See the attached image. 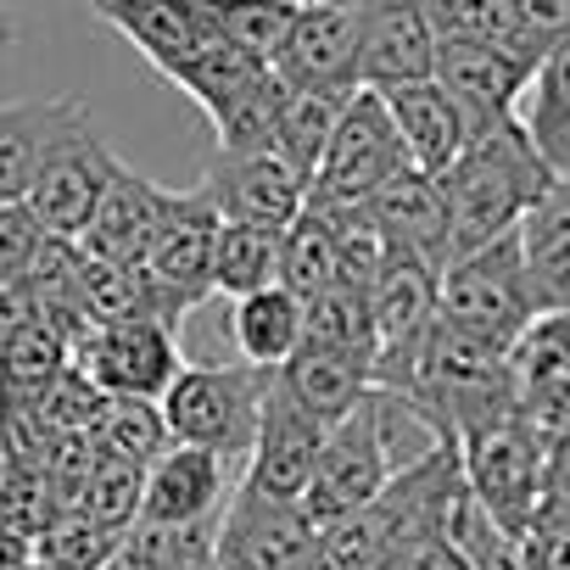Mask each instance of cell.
Masks as SVG:
<instances>
[{"mask_svg": "<svg viewBox=\"0 0 570 570\" xmlns=\"http://www.w3.org/2000/svg\"><path fill=\"white\" fill-rule=\"evenodd\" d=\"M436 179L448 196V240L459 257V252L514 235L520 218L531 213V202L553 185V168L537 157L520 118H503V124L475 129L464 140V151Z\"/></svg>", "mask_w": 570, "mask_h": 570, "instance_id": "cell-1", "label": "cell"}, {"mask_svg": "<svg viewBox=\"0 0 570 570\" xmlns=\"http://www.w3.org/2000/svg\"><path fill=\"white\" fill-rule=\"evenodd\" d=\"M436 320H448L453 331H464L487 347L514 353V342L542 320L514 235L487 240V246L459 252V257L442 263V274H436Z\"/></svg>", "mask_w": 570, "mask_h": 570, "instance_id": "cell-2", "label": "cell"}, {"mask_svg": "<svg viewBox=\"0 0 570 570\" xmlns=\"http://www.w3.org/2000/svg\"><path fill=\"white\" fill-rule=\"evenodd\" d=\"M268 381H274V370H257V364H179V375L168 381L157 409H163L174 442L207 448L235 464L252 453Z\"/></svg>", "mask_w": 570, "mask_h": 570, "instance_id": "cell-3", "label": "cell"}, {"mask_svg": "<svg viewBox=\"0 0 570 570\" xmlns=\"http://www.w3.org/2000/svg\"><path fill=\"white\" fill-rule=\"evenodd\" d=\"M459 464L475 503L520 542V531L531 525L548 492V464H553V448L537 436V425L520 409L503 420H487L470 436H459Z\"/></svg>", "mask_w": 570, "mask_h": 570, "instance_id": "cell-4", "label": "cell"}, {"mask_svg": "<svg viewBox=\"0 0 570 570\" xmlns=\"http://www.w3.org/2000/svg\"><path fill=\"white\" fill-rule=\"evenodd\" d=\"M409 163L403 151V135L386 112V96L381 90H353L342 118H336V135L308 179V202L320 207H370V196L397 179Z\"/></svg>", "mask_w": 570, "mask_h": 570, "instance_id": "cell-5", "label": "cell"}, {"mask_svg": "<svg viewBox=\"0 0 570 570\" xmlns=\"http://www.w3.org/2000/svg\"><path fill=\"white\" fill-rule=\"evenodd\" d=\"M320 537L325 525L297 498H268L235 481L218 514L213 559L218 570H320Z\"/></svg>", "mask_w": 570, "mask_h": 570, "instance_id": "cell-6", "label": "cell"}, {"mask_svg": "<svg viewBox=\"0 0 570 570\" xmlns=\"http://www.w3.org/2000/svg\"><path fill=\"white\" fill-rule=\"evenodd\" d=\"M73 370L101 397H163L179 375V331L163 320H118L90 325L73 342Z\"/></svg>", "mask_w": 570, "mask_h": 570, "instance_id": "cell-7", "label": "cell"}, {"mask_svg": "<svg viewBox=\"0 0 570 570\" xmlns=\"http://www.w3.org/2000/svg\"><path fill=\"white\" fill-rule=\"evenodd\" d=\"M112 168H118V157L96 135V118L79 112L51 140V151H46V163H40V174H35V185H29L23 202L46 224V235L79 240L85 224H90V213H96V202H101V190H107V179H112Z\"/></svg>", "mask_w": 570, "mask_h": 570, "instance_id": "cell-8", "label": "cell"}, {"mask_svg": "<svg viewBox=\"0 0 570 570\" xmlns=\"http://www.w3.org/2000/svg\"><path fill=\"white\" fill-rule=\"evenodd\" d=\"M268 73L285 90L353 96L358 90V7L297 0V18H292V29H285Z\"/></svg>", "mask_w": 570, "mask_h": 570, "instance_id": "cell-9", "label": "cell"}, {"mask_svg": "<svg viewBox=\"0 0 570 570\" xmlns=\"http://www.w3.org/2000/svg\"><path fill=\"white\" fill-rule=\"evenodd\" d=\"M196 185L207 190L218 218L257 224V229H274V235H285L297 224V213L308 207V179L285 157H274V151H252V157L213 151V163H207V174Z\"/></svg>", "mask_w": 570, "mask_h": 570, "instance_id": "cell-10", "label": "cell"}, {"mask_svg": "<svg viewBox=\"0 0 570 570\" xmlns=\"http://www.w3.org/2000/svg\"><path fill=\"white\" fill-rule=\"evenodd\" d=\"M218 207L207 202L202 185L174 190L168 218L146 252V274L163 285V292L179 303V314L190 320L207 297H213V246H218Z\"/></svg>", "mask_w": 570, "mask_h": 570, "instance_id": "cell-11", "label": "cell"}, {"mask_svg": "<svg viewBox=\"0 0 570 570\" xmlns=\"http://www.w3.org/2000/svg\"><path fill=\"white\" fill-rule=\"evenodd\" d=\"M436 79V35L425 0H358V90Z\"/></svg>", "mask_w": 570, "mask_h": 570, "instance_id": "cell-12", "label": "cell"}, {"mask_svg": "<svg viewBox=\"0 0 570 570\" xmlns=\"http://www.w3.org/2000/svg\"><path fill=\"white\" fill-rule=\"evenodd\" d=\"M320 448H325V425H320L303 403L285 397L279 381H268L263 420H257V436H252V453H246V475H240V487L268 492V498H297V503H303Z\"/></svg>", "mask_w": 570, "mask_h": 570, "instance_id": "cell-13", "label": "cell"}, {"mask_svg": "<svg viewBox=\"0 0 570 570\" xmlns=\"http://www.w3.org/2000/svg\"><path fill=\"white\" fill-rule=\"evenodd\" d=\"M537 62L509 46H436V85L459 101L470 135L520 112Z\"/></svg>", "mask_w": 570, "mask_h": 570, "instance_id": "cell-14", "label": "cell"}, {"mask_svg": "<svg viewBox=\"0 0 570 570\" xmlns=\"http://www.w3.org/2000/svg\"><path fill=\"white\" fill-rule=\"evenodd\" d=\"M235 481H229V459L207 453V448H185L174 442L168 453H157L146 464V492H140V520L151 525H196V520H218L229 503Z\"/></svg>", "mask_w": 570, "mask_h": 570, "instance_id": "cell-15", "label": "cell"}, {"mask_svg": "<svg viewBox=\"0 0 570 570\" xmlns=\"http://www.w3.org/2000/svg\"><path fill=\"white\" fill-rule=\"evenodd\" d=\"M168 202H174V190H163L157 179L118 163L96 213H90V224H85V235H79V246L90 257H107V263H146V252H151V240L168 218Z\"/></svg>", "mask_w": 570, "mask_h": 570, "instance_id": "cell-16", "label": "cell"}, {"mask_svg": "<svg viewBox=\"0 0 570 570\" xmlns=\"http://www.w3.org/2000/svg\"><path fill=\"white\" fill-rule=\"evenodd\" d=\"M279 392L303 403L325 431L336 420H347L370 392H375V358L370 353H353V347H331V342H314L303 336V347L274 370Z\"/></svg>", "mask_w": 570, "mask_h": 570, "instance_id": "cell-17", "label": "cell"}, {"mask_svg": "<svg viewBox=\"0 0 570 570\" xmlns=\"http://www.w3.org/2000/svg\"><path fill=\"white\" fill-rule=\"evenodd\" d=\"M370 218L381 229V240L392 252H409L431 268H442L453 257V240H448V196H442V179L436 174H420V168H403L397 179H386L375 196H370Z\"/></svg>", "mask_w": 570, "mask_h": 570, "instance_id": "cell-18", "label": "cell"}, {"mask_svg": "<svg viewBox=\"0 0 570 570\" xmlns=\"http://www.w3.org/2000/svg\"><path fill=\"white\" fill-rule=\"evenodd\" d=\"M90 12H96L101 23H112L163 79H168L190 51H202L207 40H218V35L207 29V18H202L196 0H90Z\"/></svg>", "mask_w": 570, "mask_h": 570, "instance_id": "cell-19", "label": "cell"}, {"mask_svg": "<svg viewBox=\"0 0 570 570\" xmlns=\"http://www.w3.org/2000/svg\"><path fill=\"white\" fill-rule=\"evenodd\" d=\"M537 314H570V179H553L514 229Z\"/></svg>", "mask_w": 570, "mask_h": 570, "instance_id": "cell-20", "label": "cell"}, {"mask_svg": "<svg viewBox=\"0 0 570 570\" xmlns=\"http://www.w3.org/2000/svg\"><path fill=\"white\" fill-rule=\"evenodd\" d=\"M90 112L79 96H35V101H0V202H23L51 140Z\"/></svg>", "mask_w": 570, "mask_h": 570, "instance_id": "cell-21", "label": "cell"}, {"mask_svg": "<svg viewBox=\"0 0 570 570\" xmlns=\"http://www.w3.org/2000/svg\"><path fill=\"white\" fill-rule=\"evenodd\" d=\"M386 96V112L403 135V151L420 174H442L464 140H470V124L459 112V101L436 85V79H420V85H397V90H381Z\"/></svg>", "mask_w": 570, "mask_h": 570, "instance_id": "cell-22", "label": "cell"}, {"mask_svg": "<svg viewBox=\"0 0 570 570\" xmlns=\"http://www.w3.org/2000/svg\"><path fill=\"white\" fill-rule=\"evenodd\" d=\"M308 336V308L297 292L285 285H263V292H246L235 297V314H229V342L240 353V364H257V370H279Z\"/></svg>", "mask_w": 570, "mask_h": 570, "instance_id": "cell-23", "label": "cell"}, {"mask_svg": "<svg viewBox=\"0 0 570 570\" xmlns=\"http://www.w3.org/2000/svg\"><path fill=\"white\" fill-rule=\"evenodd\" d=\"M514 118L531 135L537 157L553 168V179H570V40H559L537 62V73H531Z\"/></svg>", "mask_w": 570, "mask_h": 570, "instance_id": "cell-24", "label": "cell"}, {"mask_svg": "<svg viewBox=\"0 0 570 570\" xmlns=\"http://www.w3.org/2000/svg\"><path fill=\"white\" fill-rule=\"evenodd\" d=\"M73 364L68 336H57L46 320L23 325L18 336L0 342V409H40V397L62 381Z\"/></svg>", "mask_w": 570, "mask_h": 570, "instance_id": "cell-25", "label": "cell"}, {"mask_svg": "<svg viewBox=\"0 0 570 570\" xmlns=\"http://www.w3.org/2000/svg\"><path fill=\"white\" fill-rule=\"evenodd\" d=\"M263 73H268V62H257L252 51H240V46H229V40H207L202 51H190V57L168 73V85H179V90L213 118V112H224L240 90H252Z\"/></svg>", "mask_w": 570, "mask_h": 570, "instance_id": "cell-26", "label": "cell"}, {"mask_svg": "<svg viewBox=\"0 0 570 570\" xmlns=\"http://www.w3.org/2000/svg\"><path fill=\"white\" fill-rule=\"evenodd\" d=\"M336 279H342V235H336L331 218L303 207L297 224L279 235V285L308 303V297H320L325 285H336Z\"/></svg>", "mask_w": 570, "mask_h": 570, "instance_id": "cell-27", "label": "cell"}, {"mask_svg": "<svg viewBox=\"0 0 570 570\" xmlns=\"http://www.w3.org/2000/svg\"><path fill=\"white\" fill-rule=\"evenodd\" d=\"M279 279V235L257 229V224H218V246H213V292L224 297H246Z\"/></svg>", "mask_w": 570, "mask_h": 570, "instance_id": "cell-28", "label": "cell"}, {"mask_svg": "<svg viewBox=\"0 0 570 570\" xmlns=\"http://www.w3.org/2000/svg\"><path fill=\"white\" fill-rule=\"evenodd\" d=\"M213 537H218V520H196V525H151V520H135L124 531V548H118V570H196L213 559Z\"/></svg>", "mask_w": 570, "mask_h": 570, "instance_id": "cell-29", "label": "cell"}, {"mask_svg": "<svg viewBox=\"0 0 570 570\" xmlns=\"http://www.w3.org/2000/svg\"><path fill=\"white\" fill-rule=\"evenodd\" d=\"M207 29L240 51H252L257 62H274L285 29L297 18V0H196Z\"/></svg>", "mask_w": 570, "mask_h": 570, "instance_id": "cell-30", "label": "cell"}, {"mask_svg": "<svg viewBox=\"0 0 570 570\" xmlns=\"http://www.w3.org/2000/svg\"><path fill=\"white\" fill-rule=\"evenodd\" d=\"M347 96H308V90H285V107H279V135H274V157H285L303 179H314L331 135H336V118H342Z\"/></svg>", "mask_w": 570, "mask_h": 570, "instance_id": "cell-31", "label": "cell"}, {"mask_svg": "<svg viewBox=\"0 0 570 570\" xmlns=\"http://www.w3.org/2000/svg\"><path fill=\"white\" fill-rule=\"evenodd\" d=\"M425 18H431L436 46H509V51L531 57L520 46L514 0H425Z\"/></svg>", "mask_w": 570, "mask_h": 570, "instance_id": "cell-32", "label": "cell"}, {"mask_svg": "<svg viewBox=\"0 0 570 570\" xmlns=\"http://www.w3.org/2000/svg\"><path fill=\"white\" fill-rule=\"evenodd\" d=\"M90 436H96L101 453H118V459H129V464H140V470H146L157 453L174 448L168 420H163V409H157L151 397H107Z\"/></svg>", "mask_w": 570, "mask_h": 570, "instance_id": "cell-33", "label": "cell"}, {"mask_svg": "<svg viewBox=\"0 0 570 570\" xmlns=\"http://www.w3.org/2000/svg\"><path fill=\"white\" fill-rule=\"evenodd\" d=\"M118 548H124V531L90 520L85 509H57L35 537V559L62 564V570H112Z\"/></svg>", "mask_w": 570, "mask_h": 570, "instance_id": "cell-34", "label": "cell"}, {"mask_svg": "<svg viewBox=\"0 0 570 570\" xmlns=\"http://www.w3.org/2000/svg\"><path fill=\"white\" fill-rule=\"evenodd\" d=\"M279 107H285V85L274 73H263L252 90H240L224 112H213V129H218V151H235V157H252V151H274V135H279Z\"/></svg>", "mask_w": 570, "mask_h": 570, "instance_id": "cell-35", "label": "cell"}, {"mask_svg": "<svg viewBox=\"0 0 570 570\" xmlns=\"http://www.w3.org/2000/svg\"><path fill=\"white\" fill-rule=\"evenodd\" d=\"M140 492H146V470L129 464V459H118V453H101V448H96V464H90V475H85L73 509H85L90 520H101V525H112V531H129V525L140 520Z\"/></svg>", "mask_w": 570, "mask_h": 570, "instance_id": "cell-36", "label": "cell"}, {"mask_svg": "<svg viewBox=\"0 0 570 570\" xmlns=\"http://www.w3.org/2000/svg\"><path fill=\"white\" fill-rule=\"evenodd\" d=\"M308 308V336L314 342H331V347H353V353H370L375 358V314H370V292L364 285H325L320 297L303 303Z\"/></svg>", "mask_w": 570, "mask_h": 570, "instance_id": "cell-37", "label": "cell"}, {"mask_svg": "<svg viewBox=\"0 0 570 570\" xmlns=\"http://www.w3.org/2000/svg\"><path fill=\"white\" fill-rule=\"evenodd\" d=\"M514 548H520V570H570V503L542 492V503Z\"/></svg>", "mask_w": 570, "mask_h": 570, "instance_id": "cell-38", "label": "cell"}, {"mask_svg": "<svg viewBox=\"0 0 570 570\" xmlns=\"http://www.w3.org/2000/svg\"><path fill=\"white\" fill-rule=\"evenodd\" d=\"M40 246H46V224L29 213V202H0V279L29 274Z\"/></svg>", "mask_w": 570, "mask_h": 570, "instance_id": "cell-39", "label": "cell"}, {"mask_svg": "<svg viewBox=\"0 0 570 570\" xmlns=\"http://www.w3.org/2000/svg\"><path fill=\"white\" fill-rule=\"evenodd\" d=\"M520 46L542 62L559 40H570V0H514Z\"/></svg>", "mask_w": 570, "mask_h": 570, "instance_id": "cell-40", "label": "cell"}, {"mask_svg": "<svg viewBox=\"0 0 570 570\" xmlns=\"http://www.w3.org/2000/svg\"><path fill=\"white\" fill-rule=\"evenodd\" d=\"M370 570H470L453 548H448V537H414V542H403V548H392L381 564H370Z\"/></svg>", "mask_w": 570, "mask_h": 570, "instance_id": "cell-41", "label": "cell"}, {"mask_svg": "<svg viewBox=\"0 0 570 570\" xmlns=\"http://www.w3.org/2000/svg\"><path fill=\"white\" fill-rule=\"evenodd\" d=\"M18 570H62V564H46V559H29V564H18Z\"/></svg>", "mask_w": 570, "mask_h": 570, "instance_id": "cell-42", "label": "cell"}, {"mask_svg": "<svg viewBox=\"0 0 570 570\" xmlns=\"http://www.w3.org/2000/svg\"><path fill=\"white\" fill-rule=\"evenodd\" d=\"M196 570H218V559H207V564H196Z\"/></svg>", "mask_w": 570, "mask_h": 570, "instance_id": "cell-43", "label": "cell"}, {"mask_svg": "<svg viewBox=\"0 0 570 570\" xmlns=\"http://www.w3.org/2000/svg\"><path fill=\"white\" fill-rule=\"evenodd\" d=\"M336 7H358V0H336Z\"/></svg>", "mask_w": 570, "mask_h": 570, "instance_id": "cell-44", "label": "cell"}, {"mask_svg": "<svg viewBox=\"0 0 570 570\" xmlns=\"http://www.w3.org/2000/svg\"><path fill=\"white\" fill-rule=\"evenodd\" d=\"M0 46H7V23H0Z\"/></svg>", "mask_w": 570, "mask_h": 570, "instance_id": "cell-45", "label": "cell"}, {"mask_svg": "<svg viewBox=\"0 0 570 570\" xmlns=\"http://www.w3.org/2000/svg\"><path fill=\"white\" fill-rule=\"evenodd\" d=\"M112 570H118V564H112Z\"/></svg>", "mask_w": 570, "mask_h": 570, "instance_id": "cell-46", "label": "cell"}]
</instances>
